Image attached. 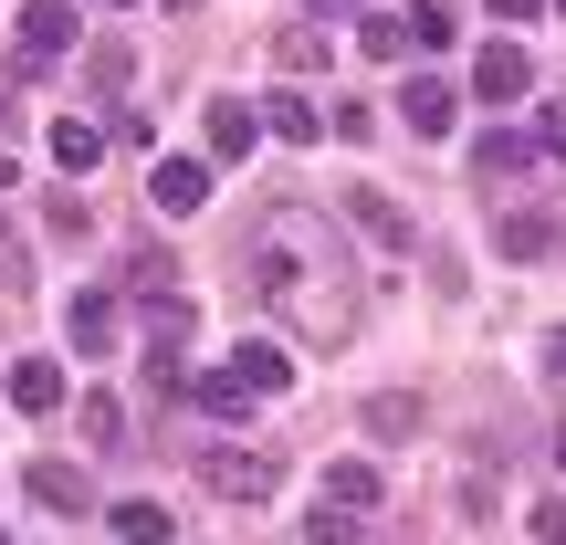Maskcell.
<instances>
[{
    "mask_svg": "<svg viewBox=\"0 0 566 545\" xmlns=\"http://www.w3.org/2000/svg\"><path fill=\"white\" fill-rule=\"evenodd\" d=\"M546 158H566V105H546Z\"/></svg>",
    "mask_w": 566,
    "mask_h": 545,
    "instance_id": "cell-27",
    "label": "cell"
},
{
    "mask_svg": "<svg viewBox=\"0 0 566 545\" xmlns=\"http://www.w3.org/2000/svg\"><path fill=\"white\" fill-rule=\"evenodd\" d=\"M189 399H200L210 420H242V409H252V388L231 378V367H210V378H189Z\"/></svg>",
    "mask_w": 566,
    "mask_h": 545,
    "instance_id": "cell-17",
    "label": "cell"
},
{
    "mask_svg": "<svg viewBox=\"0 0 566 545\" xmlns=\"http://www.w3.org/2000/svg\"><path fill=\"white\" fill-rule=\"evenodd\" d=\"M504 252L514 263H546L556 252V210H504Z\"/></svg>",
    "mask_w": 566,
    "mask_h": 545,
    "instance_id": "cell-7",
    "label": "cell"
},
{
    "mask_svg": "<svg viewBox=\"0 0 566 545\" xmlns=\"http://www.w3.org/2000/svg\"><path fill=\"white\" fill-rule=\"evenodd\" d=\"M126 74H137V53H126V42H105V53H95V84H105V95H126Z\"/></svg>",
    "mask_w": 566,
    "mask_h": 545,
    "instance_id": "cell-25",
    "label": "cell"
},
{
    "mask_svg": "<svg viewBox=\"0 0 566 545\" xmlns=\"http://www.w3.org/2000/svg\"><path fill=\"white\" fill-rule=\"evenodd\" d=\"M11 409L53 420V409H63V367H53V357H21V367H11Z\"/></svg>",
    "mask_w": 566,
    "mask_h": 545,
    "instance_id": "cell-6",
    "label": "cell"
},
{
    "mask_svg": "<svg viewBox=\"0 0 566 545\" xmlns=\"http://www.w3.org/2000/svg\"><path fill=\"white\" fill-rule=\"evenodd\" d=\"M105 525H116L126 545H168V535H179V525H168V504H147V493H137V504H116Z\"/></svg>",
    "mask_w": 566,
    "mask_h": 545,
    "instance_id": "cell-16",
    "label": "cell"
},
{
    "mask_svg": "<svg viewBox=\"0 0 566 545\" xmlns=\"http://www.w3.org/2000/svg\"><path fill=\"white\" fill-rule=\"evenodd\" d=\"M472 158H483V179H514V168H525L535 147H525V137H483V147H472Z\"/></svg>",
    "mask_w": 566,
    "mask_h": 545,
    "instance_id": "cell-23",
    "label": "cell"
},
{
    "mask_svg": "<svg viewBox=\"0 0 566 545\" xmlns=\"http://www.w3.org/2000/svg\"><path fill=\"white\" fill-rule=\"evenodd\" d=\"M200 200H210V168L200 158H168L158 168V210H200Z\"/></svg>",
    "mask_w": 566,
    "mask_h": 545,
    "instance_id": "cell-14",
    "label": "cell"
},
{
    "mask_svg": "<svg viewBox=\"0 0 566 545\" xmlns=\"http://www.w3.org/2000/svg\"><path fill=\"white\" fill-rule=\"evenodd\" d=\"M168 11H200V0H168Z\"/></svg>",
    "mask_w": 566,
    "mask_h": 545,
    "instance_id": "cell-30",
    "label": "cell"
},
{
    "mask_svg": "<svg viewBox=\"0 0 566 545\" xmlns=\"http://www.w3.org/2000/svg\"><path fill=\"white\" fill-rule=\"evenodd\" d=\"M535 535H546V545H566V493H546V504H535Z\"/></svg>",
    "mask_w": 566,
    "mask_h": 545,
    "instance_id": "cell-26",
    "label": "cell"
},
{
    "mask_svg": "<svg viewBox=\"0 0 566 545\" xmlns=\"http://www.w3.org/2000/svg\"><path fill=\"white\" fill-rule=\"evenodd\" d=\"M53 158H63V168H95V158H105V137H95L84 116H63V126H53Z\"/></svg>",
    "mask_w": 566,
    "mask_h": 545,
    "instance_id": "cell-21",
    "label": "cell"
},
{
    "mask_svg": "<svg viewBox=\"0 0 566 545\" xmlns=\"http://www.w3.org/2000/svg\"><path fill=\"white\" fill-rule=\"evenodd\" d=\"M231 378H242L252 399H273V388H294V357H283V346H242V357H231Z\"/></svg>",
    "mask_w": 566,
    "mask_h": 545,
    "instance_id": "cell-8",
    "label": "cell"
},
{
    "mask_svg": "<svg viewBox=\"0 0 566 545\" xmlns=\"http://www.w3.org/2000/svg\"><path fill=\"white\" fill-rule=\"evenodd\" d=\"M304 535H315V545H367L357 504H315V514H304Z\"/></svg>",
    "mask_w": 566,
    "mask_h": 545,
    "instance_id": "cell-20",
    "label": "cell"
},
{
    "mask_svg": "<svg viewBox=\"0 0 566 545\" xmlns=\"http://www.w3.org/2000/svg\"><path fill=\"white\" fill-rule=\"evenodd\" d=\"M556 11H566V0H556Z\"/></svg>",
    "mask_w": 566,
    "mask_h": 545,
    "instance_id": "cell-32",
    "label": "cell"
},
{
    "mask_svg": "<svg viewBox=\"0 0 566 545\" xmlns=\"http://www.w3.org/2000/svg\"><path fill=\"white\" fill-rule=\"evenodd\" d=\"M189 325H200V315H189L179 294H147V346H158V357H179V346H189Z\"/></svg>",
    "mask_w": 566,
    "mask_h": 545,
    "instance_id": "cell-11",
    "label": "cell"
},
{
    "mask_svg": "<svg viewBox=\"0 0 566 545\" xmlns=\"http://www.w3.org/2000/svg\"><path fill=\"white\" fill-rule=\"evenodd\" d=\"M116 430H126V409H116V399H84V441H105V451H116Z\"/></svg>",
    "mask_w": 566,
    "mask_h": 545,
    "instance_id": "cell-24",
    "label": "cell"
},
{
    "mask_svg": "<svg viewBox=\"0 0 566 545\" xmlns=\"http://www.w3.org/2000/svg\"><path fill=\"white\" fill-rule=\"evenodd\" d=\"M32 504L42 514H84V472L74 462H32Z\"/></svg>",
    "mask_w": 566,
    "mask_h": 545,
    "instance_id": "cell-9",
    "label": "cell"
},
{
    "mask_svg": "<svg viewBox=\"0 0 566 545\" xmlns=\"http://www.w3.org/2000/svg\"><path fill=\"white\" fill-rule=\"evenodd\" d=\"M0 189H11V158H0Z\"/></svg>",
    "mask_w": 566,
    "mask_h": 545,
    "instance_id": "cell-31",
    "label": "cell"
},
{
    "mask_svg": "<svg viewBox=\"0 0 566 545\" xmlns=\"http://www.w3.org/2000/svg\"><path fill=\"white\" fill-rule=\"evenodd\" d=\"M325 504H378V462H336V472H325Z\"/></svg>",
    "mask_w": 566,
    "mask_h": 545,
    "instance_id": "cell-18",
    "label": "cell"
},
{
    "mask_svg": "<svg viewBox=\"0 0 566 545\" xmlns=\"http://www.w3.org/2000/svg\"><path fill=\"white\" fill-rule=\"evenodd\" d=\"M200 126H210V158H242V147L263 137V116H252V105H231V95H210Z\"/></svg>",
    "mask_w": 566,
    "mask_h": 545,
    "instance_id": "cell-5",
    "label": "cell"
},
{
    "mask_svg": "<svg viewBox=\"0 0 566 545\" xmlns=\"http://www.w3.org/2000/svg\"><path fill=\"white\" fill-rule=\"evenodd\" d=\"M74 346H84V357L116 346V294H74Z\"/></svg>",
    "mask_w": 566,
    "mask_h": 545,
    "instance_id": "cell-13",
    "label": "cell"
},
{
    "mask_svg": "<svg viewBox=\"0 0 566 545\" xmlns=\"http://www.w3.org/2000/svg\"><path fill=\"white\" fill-rule=\"evenodd\" d=\"M399 116L420 126V137H451V84H430V74H420V84L399 95Z\"/></svg>",
    "mask_w": 566,
    "mask_h": 545,
    "instance_id": "cell-12",
    "label": "cell"
},
{
    "mask_svg": "<svg viewBox=\"0 0 566 545\" xmlns=\"http://www.w3.org/2000/svg\"><path fill=\"white\" fill-rule=\"evenodd\" d=\"M409 430H420V399L409 388H378L367 399V441H409Z\"/></svg>",
    "mask_w": 566,
    "mask_h": 545,
    "instance_id": "cell-10",
    "label": "cell"
},
{
    "mask_svg": "<svg viewBox=\"0 0 566 545\" xmlns=\"http://www.w3.org/2000/svg\"><path fill=\"white\" fill-rule=\"evenodd\" d=\"M252 294L294 325V346H346L357 336V263L315 210H263L252 231Z\"/></svg>",
    "mask_w": 566,
    "mask_h": 545,
    "instance_id": "cell-1",
    "label": "cell"
},
{
    "mask_svg": "<svg viewBox=\"0 0 566 545\" xmlns=\"http://www.w3.org/2000/svg\"><path fill=\"white\" fill-rule=\"evenodd\" d=\"M493 11H535V0H493Z\"/></svg>",
    "mask_w": 566,
    "mask_h": 545,
    "instance_id": "cell-29",
    "label": "cell"
},
{
    "mask_svg": "<svg viewBox=\"0 0 566 545\" xmlns=\"http://www.w3.org/2000/svg\"><path fill=\"white\" fill-rule=\"evenodd\" d=\"M200 483L221 493V504H273L283 462H273V451H252V441H210L200 451Z\"/></svg>",
    "mask_w": 566,
    "mask_h": 545,
    "instance_id": "cell-2",
    "label": "cell"
},
{
    "mask_svg": "<svg viewBox=\"0 0 566 545\" xmlns=\"http://www.w3.org/2000/svg\"><path fill=\"white\" fill-rule=\"evenodd\" d=\"M346 210H357V231H378V242H409V210H399V200H378V189H357Z\"/></svg>",
    "mask_w": 566,
    "mask_h": 545,
    "instance_id": "cell-19",
    "label": "cell"
},
{
    "mask_svg": "<svg viewBox=\"0 0 566 545\" xmlns=\"http://www.w3.org/2000/svg\"><path fill=\"white\" fill-rule=\"evenodd\" d=\"M546 378L566 388V325H556V336H546Z\"/></svg>",
    "mask_w": 566,
    "mask_h": 545,
    "instance_id": "cell-28",
    "label": "cell"
},
{
    "mask_svg": "<svg viewBox=\"0 0 566 545\" xmlns=\"http://www.w3.org/2000/svg\"><path fill=\"white\" fill-rule=\"evenodd\" d=\"M263 126H273L283 147H315V137H325V116H315L304 95H273V105H263Z\"/></svg>",
    "mask_w": 566,
    "mask_h": 545,
    "instance_id": "cell-15",
    "label": "cell"
},
{
    "mask_svg": "<svg viewBox=\"0 0 566 545\" xmlns=\"http://www.w3.org/2000/svg\"><path fill=\"white\" fill-rule=\"evenodd\" d=\"M273 63H283V74H315V63H325V42L294 21V32H273Z\"/></svg>",
    "mask_w": 566,
    "mask_h": 545,
    "instance_id": "cell-22",
    "label": "cell"
},
{
    "mask_svg": "<svg viewBox=\"0 0 566 545\" xmlns=\"http://www.w3.org/2000/svg\"><path fill=\"white\" fill-rule=\"evenodd\" d=\"M11 53L21 63H63L74 53V11H63V0H21L11 11Z\"/></svg>",
    "mask_w": 566,
    "mask_h": 545,
    "instance_id": "cell-3",
    "label": "cell"
},
{
    "mask_svg": "<svg viewBox=\"0 0 566 545\" xmlns=\"http://www.w3.org/2000/svg\"><path fill=\"white\" fill-rule=\"evenodd\" d=\"M525 84H535V63L514 53V42H483V53H472V95H483V105H514Z\"/></svg>",
    "mask_w": 566,
    "mask_h": 545,
    "instance_id": "cell-4",
    "label": "cell"
}]
</instances>
